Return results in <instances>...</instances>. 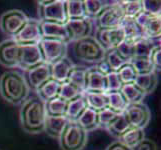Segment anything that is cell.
Masks as SVG:
<instances>
[{
  "label": "cell",
  "instance_id": "48",
  "mask_svg": "<svg viewBox=\"0 0 161 150\" xmlns=\"http://www.w3.org/2000/svg\"><path fill=\"white\" fill-rule=\"evenodd\" d=\"M106 150H133L129 147H127L126 145H124L123 143L118 141H115L113 143H111L110 145L106 148Z\"/></svg>",
  "mask_w": 161,
  "mask_h": 150
},
{
  "label": "cell",
  "instance_id": "43",
  "mask_svg": "<svg viewBox=\"0 0 161 150\" xmlns=\"http://www.w3.org/2000/svg\"><path fill=\"white\" fill-rule=\"evenodd\" d=\"M105 77H106V93L120 91L123 84H122L117 72L111 71L110 73L105 75Z\"/></svg>",
  "mask_w": 161,
  "mask_h": 150
},
{
  "label": "cell",
  "instance_id": "19",
  "mask_svg": "<svg viewBox=\"0 0 161 150\" xmlns=\"http://www.w3.org/2000/svg\"><path fill=\"white\" fill-rule=\"evenodd\" d=\"M85 92L106 93V77L95 67L87 69V80Z\"/></svg>",
  "mask_w": 161,
  "mask_h": 150
},
{
  "label": "cell",
  "instance_id": "11",
  "mask_svg": "<svg viewBox=\"0 0 161 150\" xmlns=\"http://www.w3.org/2000/svg\"><path fill=\"white\" fill-rule=\"evenodd\" d=\"M131 127L144 129L151 119V112L143 103L129 104L124 111Z\"/></svg>",
  "mask_w": 161,
  "mask_h": 150
},
{
  "label": "cell",
  "instance_id": "20",
  "mask_svg": "<svg viewBox=\"0 0 161 150\" xmlns=\"http://www.w3.org/2000/svg\"><path fill=\"white\" fill-rule=\"evenodd\" d=\"M68 122L69 120L66 118L65 116L46 115L45 121H44L43 130L45 131L49 136L54 137V138H59Z\"/></svg>",
  "mask_w": 161,
  "mask_h": 150
},
{
  "label": "cell",
  "instance_id": "32",
  "mask_svg": "<svg viewBox=\"0 0 161 150\" xmlns=\"http://www.w3.org/2000/svg\"><path fill=\"white\" fill-rule=\"evenodd\" d=\"M67 103L65 100L61 99L60 97H55L49 101L44 102L45 105L46 115L50 116H65L66 108H67Z\"/></svg>",
  "mask_w": 161,
  "mask_h": 150
},
{
  "label": "cell",
  "instance_id": "10",
  "mask_svg": "<svg viewBox=\"0 0 161 150\" xmlns=\"http://www.w3.org/2000/svg\"><path fill=\"white\" fill-rule=\"evenodd\" d=\"M21 45L13 38L0 43V64L8 68L19 66Z\"/></svg>",
  "mask_w": 161,
  "mask_h": 150
},
{
  "label": "cell",
  "instance_id": "36",
  "mask_svg": "<svg viewBox=\"0 0 161 150\" xmlns=\"http://www.w3.org/2000/svg\"><path fill=\"white\" fill-rule=\"evenodd\" d=\"M124 11L125 17L136 18L141 12H143V4L141 0H129V1H120Z\"/></svg>",
  "mask_w": 161,
  "mask_h": 150
},
{
  "label": "cell",
  "instance_id": "42",
  "mask_svg": "<svg viewBox=\"0 0 161 150\" xmlns=\"http://www.w3.org/2000/svg\"><path fill=\"white\" fill-rule=\"evenodd\" d=\"M119 115L118 112H116V111L110 109L109 107L105 108L101 111H99L97 112V118H98V126L100 127H104V128H106V127L112 122L117 116Z\"/></svg>",
  "mask_w": 161,
  "mask_h": 150
},
{
  "label": "cell",
  "instance_id": "30",
  "mask_svg": "<svg viewBox=\"0 0 161 150\" xmlns=\"http://www.w3.org/2000/svg\"><path fill=\"white\" fill-rule=\"evenodd\" d=\"M144 139V131L140 128H135V127H131L130 129L127 130L123 135L119 138V141L133 149L135 146H137L142 140Z\"/></svg>",
  "mask_w": 161,
  "mask_h": 150
},
{
  "label": "cell",
  "instance_id": "23",
  "mask_svg": "<svg viewBox=\"0 0 161 150\" xmlns=\"http://www.w3.org/2000/svg\"><path fill=\"white\" fill-rule=\"evenodd\" d=\"M87 108L86 99L84 96V93L78 98H76L72 101H69L67 103V108H66L65 117L69 121H77L81 116V114L84 112Z\"/></svg>",
  "mask_w": 161,
  "mask_h": 150
},
{
  "label": "cell",
  "instance_id": "38",
  "mask_svg": "<svg viewBox=\"0 0 161 150\" xmlns=\"http://www.w3.org/2000/svg\"><path fill=\"white\" fill-rule=\"evenodd\" d=\"M83 4H84L86 18L88 19L96 18L106 5L105 2L101 0H84Z\"/></svg>",
  "mask_w": 161,
  "mask_h": 150
},
{
  "label": "cell",
  "instance_id": "44",
  "mask_svg": "<svg viewBox=\"0 0 161 150\" xmlns=\"http://www.w3.org/2000/svg\"><path fill=\"white\" fill-rule=\"evenodd\" d=\"M150 60L151 64L153 65V68L155 72H160V68H161V48L160 46L158 47H155L151 53H150V56L148 58Z\"/></svg>",
  "mask_w": 161,
  "mask_h": 150
},
{
  "label": "cell",
  "instance_id": "37",
  "mask_svg": "<svg viewBox=\"0 0 161 150\" xmlns=\"http://www.w3.org/2000/svg\"><path fill=\"white\" fill-rule=\"evenodd\" d=\"M104 59L108 63L111 71H115V72H117L122 66L127 63V61H125L120 56L117 52V50H116L115 48L107 50V51L105 52Z\"/></svg>",
  "mask_w": 161,
  "mask_h": 150
},
{
  "label": "cell",
  "instance_id": "16",
  "mask_svg": "<svg viewBox=\"0 0 161 150\" xmlns=\"http://www.w3.org/2000/svg\"><path fill=\"white\" fill-rule=\"evenodd\" d=\"M67 27L70 41H77L91 36L92 32V23L91 20L88 18H80V19H69L65 23Z\"/></svg>",
  "mask_w": 161,
  "mask_h": 150
},
{
  "label": "cell",
  "instance_id": "13",
  "mask_svg": "<svg viewBox=\"0 0 161 150\" xmlns=\"http://www.w3.org/2000/svg\"><path fill=\"white\" fill-rule=\"evenodd\" d=\"M42 38L40 22L34 19H29L13 39L20 45H27V44H38Z\"/></svg>",
  "mask_w": 161,
  "mask_h": 150
},
{
  "label": "cell",
  "instance_id": "31",
  "mask_svg": "<svg viewBox=\"0 0 161 150\" xmlns=\"http://www.w3.org/2000/svg\"><path fill=\"white\" fill-rule=\"evenodd\" d=\"M86 80H87V69L81 67H75L70 72L67 81L74 85L78 89L84 93L86 89Z\"/></svg>",
  "mask_w": 161,
  "mask_h": 150
},
{
  "label": "cell",
  "instance_id": "28",
  "mask_svg": "<svg viewBox=\"0 0 161 150\" xmlns=\"http://www.w3.org/2000/svg\"><path fill=\"white\" fill-rule=\"evenodd\" d=\"M120 92L124 96L128 104H137L142 103L145 94H144L139 88H138L134 83H128V84H123L120 89Z\"/></svg>",
  "mask_w": 161,
  "mask_h": 150
},
{
  "label": "cell",
  "instance_id": "9",
  "mask_svg": "<svg viewBox=\"0 0 161 150\" xmlns=\"http://www.w3.org/2000/svg\"><path fill=\"white\" fill-rule=\"evenodd\" d=\"M95 39L104 48L105 51L116 48L125 40V35L122 28H97Z\"/></svg>",
  "mask_w": 161,
  "mask_h": 150
},
{
  "label": "cell",
  "instance_id": "45",
  "mask_svg": "<svg viewBox=\"0 0 161 150\" xmlns=\"http://www.w3.org/2000/svg\"><path fill=\"white\" fill-rule=\"evenodd\" d=\"M143 11L153 15H160V1H150L143 0Z\"/></svg>",
  "mask_w": 161,
  "mask_h": 150
},
{
  "label": "cell",
  "instance_id": "2",
  "mask_svg": "<svg viewBox=\"0 0 161 150\" xmlns=\"http://www.w3.org/2000/svg\"><path fill=\"white\" fill-rule=\"evenodd\" d=\"M45 117V105L38 96L26 99L22 104L20 121L24 131L28 133H39L43 131Z\"/></svg>",
  "mask_w": 161,
  "mask_h": 150
},
{
  "label": "cell",
  "instance_id": "34",
  "mask_svg": "<svg viewBox=\"0 0 161 150\" xmlns=\"http://www.w3.org/2000/svg\"><path fill=\"white\" fill-rule=\"evenodd\" d=\"M106 94L108 98V107L118 113L124 112L129 104L126 101L124 96L122 95V93L120 91H116L109 92Z\"/></svg>",
  "mask_w": 161,
  "mask_h": 150
},
{
  "label": "cell",
  "instance_id": "18",
  "mask_svg": "<svg viewBox=\"0 0 161 150\" xmlns=\"http://www.w3.org/2000/svg\"><path fill=\"white\" fill-rule=\"evenodd\" d=\"M75 67L71 60L67 57H63L60 60L54 62L50 65V71H51V79L57 81L59 83L66 82L69 77L70 72Z\"/></svg>",
  "mask_w": 161,
  "mask_h": 150
},
{
  "label": "cell",
  "instance_id": "22",
  "mask_svg": "<svg viewBox=\"0 0 161 150\" xmlns=\"http://www.w3.org/2000/svg\"><path fill=\"white\" fill-rule=\"evenodd\" d=\"M158 83V76L157 72L152 71L150 73L146 74H139L137 75L136 79L134 81V84L139 88V89L145 94L152 93Z\"/></svg>",
  "mask_w": 161,
  "mask_h": 150
},
{
  "label": "cell",
  "instance_id": "6",
  "mask_svg": "<svg viewBox=\"0 0 161 150\" xmlns=\"http://www.w3.org/2000/svg\"><path fill=\"white\" fill-rule=\"evenodd\" d=\"M29 18L21 10L12 9L4 12L0 17V28L7 36L14 38L23 28Z\"/></svg>",
  "mask_w": 161,
  "mask_h": 150
},
{
  "label": "cell",
  "instance_id": "40",
  "mask_svg": "<svg viewBox=\"0 0 161 150\" xmlns=\"http://www.w3.org/2000/svg\"><path fill=\"white\" fill-rule=\"evenodd\" d=\"M119 78L122 82V84H128V83H134L136 77H137V73L136 71L133 68V66L127 62L126 64H124L122 67L117 71Z\"/></svg>",
  "mask_w": 161,
  "mask_h": 150
},
{
  "label": "cell",
  "instance_id": "27",
  "mask_svg": "<svg viewBox=\"0 0 161 150\" xmlns=\"http://www.w3.org/2000/svg\"><path fill=\"white\" fill-rule=\"evenodd\" d=\"M61 83L55 81L53 79H49L44 84H42L36 90L37 96L39 97L43 102H46L58 96Z\"/></svg>",
  "mask_w": 161,
  "mask_h": 150
},
{
  "label": "cell",
  "instance_id": "1",
  "mask_svg": "<svg viewBox=\"0 0 161 150\" xmlns=\"http://www.w3.org/2000/svg\"><path fill=\"white\" fill-rule=\"evenodd\" d=\"M28 93L29 87L24 76L19 72L7 71L0 77V94L7 102L15 105L23 103Z\"/></svg>",
  "mask_w": 161,
  "mask_h": 150
},
{
  "label": "cell",
  "instance_id": "25",
  "mask_svg": "<svg viewBox=\"0 0 161 150\" xmlns=\"http://www.w3.org/2000/svg\"><path fill=\"white\" fill-rule=\"evenodd\" d=\"M130 128L131 125L124 112L119 113L117 117L106 127V129L109 131L110 134L116 138H118V139Z\"/></svg>",
  "mask_w": 161,
  "mask_h": 150
},
{
  "label": "cell",
  "instance_id": "12",
  "mask_svg": "<svg viewBox=\"0 0 161 150\" xmlns=\"http://www.w3.org/2000/svg\"><path fill=\"white\" fill-rule=\"evenodd\" d=\"M137 24L143 31V36L149 39L160 38L161 22L160 15H153L143 11L135 18Z\"/></svg>",
  "mask_w": 161,
  "mask_h": 150
},
{
  "label": "cell",
  "instance_id": "47",
  "mask_svg": "<svg viewBox=\"0 0 161 150\" xmlns=\"http://www.w3.org/2000/svg\"><path fill=\"white\" fill-rule=\"evenodd\" d=\"M95 68L99 72H100V73H102L103 75H107L108 73H110V72H111V69L109 67V65H108V63L106 62V61H105V59L99 61L98 63H96Z\"/></svg>",
  "mask_w": 161,
  "mask_h": 150
},
{
  "label": "cell",
  "instance_id": "35",
  "mask_svg": "<svg viewBox=\"0 0 161 150\" xmlns=\"http://www.w3.org/2000/svg\"><path fill=\"white\" fill-rule=\"evenodd\" d=\"M82 94L83 92H81L78 88L75 87L74 85H72L68 81H66V82L61 83L58 97L65 100L66 102H69L76 98H78Z\"/></svg>",
  "mask_w": 161,
  "mask_h": 150
},
{
  "label": "cell",
  "instance_id": "8",
  "mask_svg": "<svg viewBox=\"0 0 161 150\" xmlns=\"http://www.w3.org/2000/svg\"><path fill=\"white\" fill-rule=\"evenodd\" d=\"M38 45L41 50L44 63H47L49 65L65 57L66 53H67V43L61 40L42 38Z\"/></svg>",
  "mask_w": 161,
  "mask_h": 150
},
{
  "label": "cell",
  "instance_id": "7",
  "mask_svg": "<svg viewBox=\"0 0 161 150\" xmlns=\"http://www.w3.org/2000/svg\"><path fill=\"white\" fill-rule=\"evenodd\" d=\"M125 17L120 1L106 4L96 19L98 28H116L119 27Z\"/></svg>",
  "mask_w": 161,
  "mask_h": 150
},
{
  "label": "cell",
  "instance_id": "4",
  "mask_svg": "<svg viewBox=\"0 0 161 150\" xmlns=\"http://www.w3.org/2000/svg\"><path fill=\"white\" fill-rule=\"evenodd\" d=\"M87 133L75 121H69L59 139L62 150H82L87 143Z\"/></svg>",
  "mask_w": 161,
  "mask_h": 150
},
{
  "label": "cell",
  "instance_id": "33",
  "mask_svg": "<svg viewBox=\"0 0 161 150\" xmlns=\"http://www.w3.org/2000/svg\"><path fill=\"white\" fill-rule=\"evenodd\" d=\"M66 15L67 19L86 18L84 4L82 0H69L66 1Z\"/></svg>",
  "mask_w": 161,
  "mask_h": 150
},
{
  "label": "cell",
  "instance_id": "39",
  "mask_svg": "<svg viewBox=\"0 0 161 150\" xmlns=\"http://www.w3.org/2000/svg\"><path fill=\"white\" fill-rule=\"evenodd\" d=\"M129 63L133 66V68L136 71L137 75L150 73V72L154 71L153 65L151 64L150 60L148 58L134 57L129 61Z\"/></svg>",
  "mask_w": 161,
  "mask_h": 150
},
{
  "label": "cell",
  "instance_id": "46",
  "mask_svg": "<svg viewBox=\"0 0 161 150\" xmlns=\"http://www.w3.org/2000/svg\"><path fill=\"white\" fill-rule=\"evenodd\" d=\"M133 150H157L156 144L150 139H144L138 144L137 146L133 148Z\"/></svg>",
  "mask_w": 161,
  "mask_h": 150
},
{
  "label": "cell",
  "instance_id": "15",
  "mask_svg": "<svg viewBox=\"0 0 161 150\" xmlns=\"http://www.w3.org/2000/svg\"><path fill=\"white\" fill-rule=\"evenodd\" d=\"M24 78L29 88L37 90L42 84L51 79L50 65L43 62L35 67L26 70V75Z\"/></svg>",
  "mask_w": 161,
  "mask_h": 150
},
{
  "label": "cell",
  "instance_id": "29",
  "mask_svg": "<svg viewBox=\"0 0 161 150\" xmlns=\"http://www.w3.org/2000/svg\"><path fill=\"white\" fill-rule=\"evenodd\" d=\"M76 122L86 132L94 130L95 128H97V127H99L98 126V118H97V111L87 107Z\"/></svg>",
  "mask_w": 161,
  "mask_h": 150
},
{
  "label": "cell",
  "instance_id": "26",
  "mask_svg": "<svg viewBox=\"0 0 161 150\" xmlns=\"http://www.w3.org/2000/svg\"><path fill=\"white\" fill-rule=\"evenodd\" d=\"M87 107L93 110L101 111L108 107V98L106 93L102 92H84Z\"/></svg>",
  "mask_w": 161,
  "mask_h": 150
},
{
  "label": "cell",
  "instance_id": "14",
  "mask_svg": "<svg viewBox=\"0 0 161 150\" xmlns=\"http://www.w3.org/2000/svg\"><path fill=\"white\" fill-rule=\"evenodd\" d=\"M44 62L41 50L38 44L21 45L19 66L25 70L39 65Z\"/></svg>",
  "mask_w": 161,
  "mask_h": 150
},
{
  "label": "cell",
  "instance_id": "21",
  "mask_svg": "<svg viewBox=\"0 0 161 150\" xmlns=\"http://www.w3.org/2000/svg\"><path fill=\"white\" fill-rule=\"evenodd\" d=\"M158 46H160V38L149 39L142 37L134 41V57L149 58L152 50Z\"/></svg>",
  "mask_w": 161,
  "mask_h": 150
},
{
  "label": "cell",
  "instance_id": "17",
  "mask_svg": "<svg viewBox=\"0 0 161 150\" xmlns=\"http://www.w3.org/2000/svg\"><path fill=\"white\" fill-rule=\"evenodd\" d=\"M43 38L61 40L65 43L70 42V36L65 24L52 21H39Z\"/></svg>",
  "mask_w": 161,
  "mask_h": 150
},
{
  "label": "cell",
  "instance_id": "5",
  "mask_svg": "<svg viewBox=\"0 0 161 150\" xmlns=\"http://www.w3.org/2000/svg\"><path fill=\"white\" fill-rule=\"evenodd\" d=\"M40 21H52L65 24L67 22L65 0L38 1Z\"/></svg>",
  "mask_w": 161,
  "mask_h": 150
},
{
  "label": "cell",
  "instance_id": "41",
  "mask_svg": "<svg viewBox=\"0 0 161 150\" xmlns=\"http://www.w3.org/2000/svg\"><path fill=\"white\" fill-rule=\"evenodd\" d=\"M115 49L117 50L120 56L127 62H129L132 58H134V41L125 39Z\"/></svg>",
  "mask_w": 161,
  "mask_h": 150
},
{
  "label": "cell",
  "instance_id": "24",
  "mask_svg": "<svg viewBox=\"0 0 161 150\" xmlns=\"http://www.w3.org/2000/svg\"><path fill=\"white\" fill-rule=\"evenodd\" d=\"M120 27L122 28L125 35V39L136 41L143 36V31L140 28V26L137 24V22L134 18L124 17L123 21L121 22Z\"/></svg>",
  "mask_w": 161,
  "mask_h": 150
},
{
  "label": "cell",
  "instance_id": "3",
  "mask_svg": "<svg viewBox=\"0 0 161 150\" xmlns=\"http://www.w3.org/2000/svg\"><path fill=\"white\" fill-rule=\"evenodd\" d=\"M73 50L77 58L88 63H98L104 59L106 52L93 36L75 41Z\"/></svg>",
  "mask_w": 161,
  "mask_h": 150
}]
</instances>
